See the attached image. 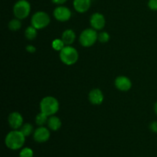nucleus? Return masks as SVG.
<instances>
[{
	"instance_id": "1",
	"label": "nucleus",
	"mask_w": 157,
	"mask_h": 157,
	"mask_svg": "<svg viewBox=\"0 0 157 157\" xmlns=\"http://www.w3.org/2000/svg\"><path fill=\"white\" fill-rule=\"evenodd\" d=\"M25 143V136L20 130H12L6 135L5 138V144L12 150H18L21 149Z\"/></svg>"
},
{
	"instance_id": "2",
	"label": "nucleus",
	"mask_w": 157,
	"mask_h": 157,
	"mask_svg": "<svg viewBox=\"0 0 157 157\" xmlns=\"http://www.w3.org/2000/svg\"><path fill=\"white\" fill-rule=\"evenodd\" d=\"M59 102L52 96H47L42 98L40 102V111L48 117L55 115L59 110Z\"/></svg>"
},
{
	"instance_id": "3",
	"label": "nucleus",
	"mask_w": 157,
	"mask_h": 157,
	"mask_svg": "<svg viewBox=\"0 0 157 157\" xmlns=\"http://www.w3.org/2000/svg\"><path fill=\"white\" fill-rule=\"evenodd\" d=\"M60 60L66 65H73L78 61L79 54L78 50L71 45H65L64 48L59 52Z\"/></svg>"
},
{
	"instance_id": "4",
	"label": "nucleus",
	"mask_w": 157,
	"mask_h": 157,
	"mask_svg": "<svg viewBox=\"0 0 157 157\" xmlns=\"http://www.w3.org/2000/svg\"><path fill=\"white\" fill-rule=\"evenodd\" d=\"M98 40L97 30L93 28H89L82 31L79 37V42L83 47L89 48L93 46Z\"/></svg>"
},
{
	"instance_id": "5",
	"label": "nucleus",
	"mask_w": 157,
	"mask_h": 157,
	"mask_svg": "<svg viewBox=\"0 0 157 157\" xmlns=\"http://www.w3.org/2000/svg\"><path fill=\"white\" fill-rule=\"evenodd\" d=\"M50 21L51 18L48 14L43 11L35 12L31 18V25L38 30L47 27L50 24Z\"/></svg>"
},
{
	"instance_id": "6",
	"label": "nucleus",
	"mask_w": 157,
	"mask_h": 157,
	"mask_svg": "<svg viewBox=\"0 0 157 157\" xmlns=\"http://www.w3.org/2000/svg\"><path fill=\"white\" fill-rule=\"evenodd\" d=\"M31 12V5L27 0H18L13 7V13L15 18L25 19L29 15Z\"/></svg>"
},
{
	"instance_id": "7",
	"label": "nucleus",
	"mask_w": 157,
	"mask_h": 157,
	"mask_svg": "<svg viewBox=\"0 0 157 157\" xmlns=\"http://www.w3.org/2000/svg\"><path fill=\"white\" fill-rule=\"evenodd\" d=\"M49 130L50 129L44 127V126L38 127L36 130H35L33 133L34 140L37 143H40V144L47 142L51 136V133Z\"/></svg>"
},
{
	"instance_id": "8",
	"label": "nucleus",
	"mask_w": 157,
	"mask_h": 157,
	"mask_svg": "<svg viewBox=\"0 0 157 157\" xmlns=\"http://www.w3.org/2000/svg\"><path fill=\"white\" fill-rule=\"evenodd\" d=\"M53 15L55 19L64 22V21H67L70 19L71 17V12L66 6H60L55 8L53 12Z\"/></svg>"
},
{
	"instance_id": "9",
	"label": "nucleus",
	"mask_w": 157,
	"mask_h": 157,
	"mask_svg": "<svg viewBox=\"0 0 157 157\" xmlns=\"http://www.w3.org/2000/svg\"><path fill=\"white\" fill-rule=\"evenodd\" d=\"M90 24L91 28L97 31H101L106 25V19L104 15L99 12H95L90 16Z\"/></svg>"
},
{
	"instance_id": "10",
	"label": "nucleus",
	"mask_w": 157,
	"mask_h": 157,
	"mask_svg": "<svg viewBox=\"0 0 157 157\" xmlns=\"http://www.w3.org/2000/svg\"><path fill=\"white\" fill-rule=\"evenodd\" d=\"M9 125L12 130H19L24 124V119L22 115L18 112H12L8 117Z\"/></svg>"
},
{
	"instance_id": "11",
	"label": "nucleus",
	"mask_w": 157,
	"mask_h": 157,
	"mask_svg": "<svg viewBox=\"0 0 157 157\" xmlns=\"http://www.w3.org/2000/svg\"><path fill=\"white\" fill-rule=\"evenodd\" d=\"M114 85L121 91H128L132 87V81L128 77L118 76L114 81Z\"/></svg>"
},
{
	"instance_id": "12",
	"label": "nucleus",
	"mask_w": 157,
	"mask_h": 157,
	"mask_svg": "<svg viewBox=\"0 0 157 157\" xmlns=\"http://www.w3.org/2000/svg\"><path fill=\"white\" fill-rule=\"evenodd\" d=\"M88 99L90 104L94 105H101L104 100V94L99 88L92 89L88 94Z\"/></svg>"
},
{
	"instance_id": "13",
	"label": "nucleus",
	"mask_w": 157,
	"mask_h": 157,
	"mask_svg": "<svg viewBox=\"0 0 157 157\" xmlns=\"http://www.w3.org/2000/svg\"><path fill=\"white\" fill-rule=\"evenodd\" d=\"M74 8L79 13H84L90 9L91 0H74Z\"/></svg>"
},
{
	"instance_id": "14",
	"label": "nucleus",
	"mask_w": 157,
	"mask_h": 157,
	"mask_svg": "<svg viewBox=\"0 0 157 157\" xmlns=\"http://www.w3.org/2000/svg\"><path fill=\"white\" fill-rule=\"evenodd\" d=\"M75 38H76V34L71 29L64 30L61 35V39L64 41L65 45H71L75 42Z\"/></svg>"
},
{
	"instance_id": "15",
	"label": "nucleus",
	"mask_w": 157,
	"mask_h": 157,
	"mask_svg": "<svg viewBox=\"0 0 157 157\" xmlns=\"http://www.w3.org/2000/svg\"><path fill=\"white\" fill-rule=\"evenodd\" d=\"M61 121L58 117L53 115L48 117L47 125L48 127L52 131H57L61 127Z\"/></svg>"
},
{
	"instance_id": "16",
	"label": "nucleus",
	"mask_w": 157,
	"mask_h": 157,
	"mask_svg": "<svg viewBox=\"0 0 157 157\" xmlns=\"http://www.w3.org/2000/svg\"><path fill=\"white\" fill-rule=\"evenodd\" d=\"M37 35H38V29H35L32 25L27 27V29L25 31V36L29 41H32L35 39L37 37Z\"/></svg>"
},
{
	"instance_id": "17",
	"label": "nucleus",
	"mask_w": 157,
	"mask_h": 157,
	"mask_svg": "<svg viewBox=\"0 0 157 157\" xmlns=\"http://www.w3.org/2000/svg\"><path fill=\"white\" fill-rule=\"evenodd\" d=\"M19 130H20V131H21V133L25 135V137L29 136L31 134H32V133H34V131H35V130H34V127H33V126H32V124H29V123H25V124H23Z\"/></svg>"
},
{
	"instance_id": "18",
	"label": "nucleus",
	"mask_w": 157,
	"mask_h": 157,
	"mask_svg": "<svg viewBox=\"0 0 157 157\" xmlns=\"http://www.w3.org/2000/svg\"><path fill=\"white\" fill-rule=\"evenodd\" d=\"M48 117H49L48 116V115H46L45 113L40 111V113H38V114L36 115V117H35V123H36L37 125H38L39 127L44 126V124H46L48 123Z\"/></svg>"
},
{
	"instance_id": "19",
	"label": "nucleus",
	"mask_w": 157,
	"mask_h": 157,
	"mask_svg": "<svg viewBox=\"0 0 157 157\" xmlns=\"http://www.w3.org/2000/svg\"><path fill=\"white\" fill-rule=\"evenodd\" d=\"M21 28V19L15 18L11 20L9 22V29L12 32H16L19 30Z\"/></svg>"
},
{
	"instance_id": "20",
	"label": "nucleus",
	"mask_w": 157,
	"mask_h": 157,
	"mask_svg": "<svg viewBox=\"0 0 157 157\" xmlns=\"http://www.w3.org/2000/svg\"><path fill=\"white\" fill-rule=\"evenodd\" d=\"M65 46L64 41H62L61 38H56V39L53 40L52 42V47L54 50L57 51V52H61L64 47Z\"/></svg>"
},
{
	"instance_id": "21",
	"label": "nucleus",
	"mask_w": 157,
	"mask_h": 157,
	"mask_svg": "<svg viewBox=\"0 0 157 157\" xmlns=\"http://www.w3.org/2000/svg\"><path fill=\"white\" fill-rule=\"evenodd\" d=\"M34 152L29 147H22L19 153V157H33Z\"/></svg>"
},
{
	"instance_id": "22",
	"label": "nucleus",
	"mask_w": 157,
	"mask_h": 157,
	"mask_svg": "<svg viewBox=\"0 0 157 157\" xmlns=\"http://www.w3.org/2000/svg\"><path fill=\"white\" fill-rule=\"evenodd\" d=\"M110 37L108 32H101L98 34V41L101 43H107L110 40Z\"/></svg>"
},
{
	"instance_id": "23",
	"label": "nucleus",
	"mask_w": 157,
	"mask_h": 157,
	"mask_svg": "<svg viewBox=\"0 0 157 157\" xmlns=\"http://www.w3.org/2000/svg\"><path fill=\"white\" fill-rule=\"evenodd\" d=\"M148 6L151 10L157 11V0H149Z\"/></svg>"
},
{
	"instance_id": "24",
	"label": "nucleus",
	"mask_w": 157,
	"mask_h": 157,
	"mask_svg": "<svg viewBox=\"0 0 157 157\" xmlns=\"http://www.w3.org/2000/svg\"><path fill=\"white\" fill-rule=\"evenodd\" d=\"M150 130L153 133H157V121H153L150 123Z\"/></svg>"
},
{
	"instance_id": "25",
	"label": "nucleus",
	"mask_w": 157,
	"mask_h": 157,
	"mask_svg": "<svg viewBox=\"0 0 157 157\" xmlns=\"http://www.w3.org/2000/svg\"><path fill=\"white\" fill-rule=\"evenodd\" d=\"M26 51L31 54L35 53L36 52V48L34 45H32V44H29V45L26 46Z\"/></svg>"
},
{
	"instance_id": "26",
	"label": "nucleus",
	"mask_w": 157,
	"mask_h": 157,
	"mask_svg": "<svg viewBox=\"0 0 157 157\" xmlns=\"http://www.w3.org/2000/svg\"><path fill=\"white\" fill-rule=\"evenodd\" d=\"M52 2L56 5H62L65 3L67 0H52Z\"/></svg>"
},
{
	"instance_id": "27",
	"label": "nucleus",
	"mask_w": 157,
	"mask_h": 157,
	"mask_svg": "<svg viewBox=\"0 0 157 157\" xmlns=\"http://www.w3.org/2000/svg\"><path fill=\"white\" fill-rule=\"evenodd\" d=\"M154 111L156 113V114L157 115V102H156V104H154Z\"/></svg>"
}]
</instances>
